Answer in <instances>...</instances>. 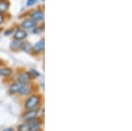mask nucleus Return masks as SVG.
I'll return each mask as SVG.
<instances>
[{
  "instance_id": "nucleus-1",
  "label": "nucleus",
  "mask_w": 132,
  "mask_h": 131,
  "mask_svg": "<svg viewBox=\"0 0 132 131\" xmlns=\"http://www.w3.org/2000/svg\"><path fill=\"white\" fill-rule=\"evenodd\" d=\"M43 102V97L40 93H32L26 99L25 109H40Z\"/></svg>"
},
{
  "instance_id": "nucleus-2",
  "label": "nucleus",
  "mask_w": 132,
  "mask_h": 131,
  "mask_svg": "<svg viewBox=\"0 0 132 131\" xmlns=\"http://www.w3.org/2000/svg\"><path fill=\"white\" fill-rule=\"evenodd\" d=\"M27 16L39 24V23L43 22L44 20V9L42 7H39L36 9L30 10L27 12Z\"/></svg>"
},
{
  "instance_id": "nucleus-3",
  "label": "nucleus",
  "mask_w": 132,
  "mask_h": 131,
  "mask_svg": "<svg viewBox=\"0 0 132 131\" xmlns=\"http://www.w3.org/2000/svg\"><path fill=\"white\" fill-rule=\"evenodd\" d=\"M33 77L31 76V74L29 71H19L17 72L16 76V81L19 83L25 84H28L31 83L33 81Z\"/></svg>"
},
{
  "instance_id": "nucleus-4",
  "label": "nucleus",
  "mask_w": 132,
  "mask_h": 131,
  "mask_svg": "<svg viewBox=\"0 0 132 131\" xmlns=\"http://www.w3.org/2000/svg\"><path fill=\"white\" fill-rule=\"evenodd\" d=\"M44 49H45V40H44V38H42L41 40H39L36 42L35 45H33L30 55L34 56H41L42 54L44 53Z\"/></svg>"
},
{
  "instance_id": "nucleus-5",
  "label": "nucleus",
  "mask_w": 132,
  "mask_h": 131,
  "mask_svg": "<svg viewBox=\"0 0 132 131\" xmlns=\"http://www.w3.org/2000/svg\"><path fill=\"white\" fill-rule=\"evenodd\" d=\"M35 91V84L31 82V83H28V84H22V86H21L18 94L20 95V97H27L30 94L34 93Z\"/></svg>"
},
{
  "instance_id": "nucleus-6",
  "label": "nucleus",
  "mask_w": 132,
  "mask_h": 131,
  "mask_svg": "<svg viewBox=\"0 0 132 131\" xmlns=\"http://www.w3.org/2000/svg\"><path fill=\"white\" fill-rule=\"evenodd\" d=\"M40 109H26V111L22 113L21 117L24 121H29L34 120L39 116Z\"/></svg>"
},
{
  "instance_id": "nucleus-7",
  "label": "nucleus",
  "mask_w": 132,
  "mask_h": 131,
  "mask_svg": "<svg viewBox=\"0 0 132 131\" xmlns=\"http://www.w3.org/2000/svg\"><path fill=\"white\" fill-rule=\"evenodd\" d=\"M37 25H38V23H36L35 21H34L33 20H31V19L27 18V19H25V20H22V22L20 23V27L21 28L24 29V30L27 31V30H33Z\"/></svg>"
},
{
  "instance_id": "nucleus-8",
  "label": "nucleus",
  "mask_w": 132,
  "mask_h": 131,
  "mask_svg": "<svg viewBox=\"0 0 132 131\" xmlns=\"http://www.w3.org/2000/svg\"><path fill=\"white\" fill-rule=\"evenodd\" d=\"M12 35H13V39L20 40V41H24V40L27 39V32L20 27L15 28L14 33Z\"/></svg>"
},
{
  "instance_id": "nucleus-9",
  "label": "nucleus",
  "mask_w": 132,
  "mask_h": 131,
  "mask_svg": "<svg viewBox=\"0 0 132 131\" xmlns=\"http://www.w3.org/2000/svg\"><path fill=\"white\" fill-rule=\"evenodd\" d=\"M22 45H23V41L12 39V41L10 43V50L12 52H19L22 48Z\"/></svg>"
},
{
  "instance_id": "nucleus-10",
  "label": "nucleus",
  "mask_w": 132,
  "mask_h": 131,
  "mask_svg": "<svg viewBox=\"0 0 132 131\" xmlns=\"http://www.w3.org/2000/svg\"><path fill=\"white\" fill-rule=\"evenodd\" d=\"M21 86H22V84L19 83V82H13L10 84L9 88H8V92L9 94L11 95H15V94H18L19 92H20Z\"/></svg>"
},
{
  "instance_id": "nucleus-11",
  "label": "nucleus",
  "mask_w": 132,
  "mask_h": 131,
  "mask_svg": "<svg viewBox=\"0 0 132 131\" xmlns=\"http://www.w3.org/2000/svg\"><path fill=\"white\" fill-rule=\"evenodd\" d=\"M10 0H0V13H7L10 9Z\"/></svg>"
},
{
  "instance_id": "nucleus-12",
  "label": "nucleus",
  "mask_w": 132,
  "mask_h": 131,
  "mask_svg": "<svg viewBox=\"0 0 132 131\" xmlns=\"http://www.w3.org/2000/svg\"><path fill=\"white\" fill-rule=\"evenodd\" d=\"M13 74V69L10 67H4V68H0V76L5 78H9Z\"/></svg>"
},
{
  "instance_id": "nucleus-13",
  "label": "nucleus",
  "mask_w": 132,
  "mask_h": 131,
  "mask_svg": "<svg viewBox=\"0 0 132 131\" xmlns=\"http://www.w3.org/2000/svg\"><path fill=\"white\" fill-rule=\"evenodd\" d=\"M32 47H33V45H32L29 41H23V45H22L21 50L24 51L25 53H27V54H31Z\"/></svg>"
},
{
  "instance_id": "nucleus-14",
  "label": "nucleus",
  "mask_w": 132,
  "mask_h": 131,
  "mask_svg": "<svg viewBox=\"0 0 132 131\" xmlns=\"http://www.w3.org/2000/svg\"><path fill=\"white\" fill-rule=\"evenodd\" d=\"M44 32V23L42 22V24L37 25L35 28L32 30V33H35V34H41L42 33H43Z\"/></svg>"
},
{
  "instance_id": "nucleus-15",
  "label": "nucleus",
  "mask_w": 132,
  "mask_h": 131,
  "mask_svg": "<svg viewBox=\"0 0 132 131\" xmlns=\"http://www.w3.org/2000/svg\"><path fill=\"white\" fill-rule=\"evenodd\" d=\"M18 131H31V127L28 124V122L24 121V123L19 125Z\"/></svg>"
},
{
  "instance_id": "nucleus-16",
  "label": "nucleus",
  "mask_w": 132,
  "mask_h": 131,
  "mask_svg": "<svg viewBox=\"0 0 132 131\" xmlns=\"http://www.w3.org/2000/svg\"><path fill=\"white\" fill-rule=\"evenodd\" d=\"M29 72H30L31 76L33 77V78H37V77H41V73H40L39 71H36V69H31L30 71H29Z\"/></svg>"
},
{
  "instance_id": "nucleus-17",
  "label": "nucleus",
  "mask_w": 132,
  "mask_h": 131,
  "mask_svg": "<svg viewBox=\"0 0 132 131\" xmlns=\"http://www.w3.org/2000/svg\"><path fill=\"white\" fill-rule=\"evenodd\" d=\"M14 30H15V28H14L13 27H9V28L5 29V30L4 31V34H5V36H9L11 34H13Z\"/></svg>"
},
{
  "instance_id": "nucleus-18",
  "label": "nucleus",
  "mask_w": 132,
  "mask_h": 131,
  "mask_svg": "<svg viewBox=\"0 0 132 131\" xmlns=\"http://www.w3.org/2000/svg\"><path fill=\"white\" fill-rule=\"evenodd\" d=\"M38 0H27V3H26V5L27 7H33L35 6L36 4H37Z\"/></svg>"
},
{
  "instance_id": "nucleus-19",
  "label": "nucleus",
  "mask_w": 132,
  "mask_h": 131,
  "mask_svg": "<svg viewBox=\"0 0 132 131\" xmlns=\"http://www.w3.org/2000/svg\"><path fill=\"white\" fill-rule=\"evenodd\" d=\"M5 15H6V13L5 14H4V13H0V27L2 26V25L5 23Z\"/></svg>"
},
{
  "instance_id": "nucleus-20",
  "label": "nucleus",
  "mask_w": 132,
  "mask_h": 131,
  "mask_svg": "<svg viewBox=\"0 0 132 131\" xmlns=\"http://www.w3.org/2000/svg\"><path fill=\"white\" fill-rule=\"evenodd\" d=\"M2 131H15V129H14L13 128H6L3 129Z\"/></svg>"
},
{
  "instance_id": "nucleus-21",
  "label": "nucleus",
  "mask_w": 132,
  "mask_h": 131,
  "mask_svg": "<svg viewBox=\"0 0 132 131\" xmlns=\"http://www.w3.org/2000/svg\"><path fill=\"white\" fill-rule=\"evenodd\" d=\"M2 65H3V61H2L1 59H0V68L2 67Z\"/></svg>"
},
{
  "instance_id": "nucleus-22",
  "label": "nucleus",
  "mask_w": 132,
  "mask_h": 131,
  "mask_svg": "<svg viewBox=\"0 0 132 131\" xmlns=\"http://www.w3.org/2000/svg\"><path fill=\"white\" fill-rule=\"evenodd\" d=\"M42 1H44V0H42Z\"/></svg>"
}]
</instances>
